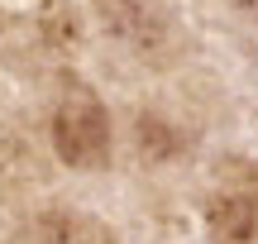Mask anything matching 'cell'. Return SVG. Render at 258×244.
Wrapping results in <instances>:
<instances>
[{"instance_id":"6da1fadb","label":"cell","mask_w":258,"mask_h":244,"mask_svg":"<svg viewBox=\"0 0 258 244\" xmlns=\"http://www.w3.org/2000/svg\"><path fill=\"white\" fill-rule=\"evenodd\" d=\"M48 139H53L57 163H67L72 172H101L110 163V115H105L101 96L72 82L53 105Z\"/></svg>"},{"instance_id":"7a4b0ae2","label":"cell","mask_w":258,"mask_h":244,"mask_svg":"<svg viewBox=\"0 0 258 244\" xmlns=\"http://www.w3.org/2000/svg\"><path fill=\"white\" fill-rule=\"evenodd\" d=\"M201 211L211 244H258V163L225 153L211 172Z\"/></svg>"},{"instance_id":"3957f363","label":"cell","mask_w":258,"mask_h":244,"mask_svg":"<svg viewBox=\"0 0 258 244\" xmlns=\"http://www.w3.org/2000/svg\"><path fill=\"white\" fill-rule=\"evenodd\" d=\"M101 19L129 53H139L153 67L182 53V29H177L167 0H101Z\"/></svg>"},{"instance_id":"277c9868","label":"cell","mask_w":258,"mask_h":244,"mask_svg":"<svg viewBox=\"0 0 258 244\" xmlns=\"http://www.w3.org/2000/svg\"><path fill=\"white\" fill-rule=\"evenodd\" d=\"M15 244H120L110 225L77 206H43L24 220Z\"/></svg>"},{"instance_id":"5b68a950","label":"cell","mask_w":258,"mask_h":244,"mask_svg":"<svg viewBox=\"0 0 258 244\" xmlns=\"http://www.w3.org/2000/svg\"><path fill=\"white\" fill-rule=\"evenodd\" d=\"M134 149L148 168H167V163L186 158V130L167 120L163 110H134Z\"/></svg>"},{"instance_id":"8992f818","label":"cell","mask_w":258,"mask_h":244,"mask_svg":"<svg viewBox=\"0 0 258 244\" xmlns=\"http://www.w3.org/2000/svg\"><path fill=\"white\" fill-rule=\"evenodd\" d=\"M43 34H48V43H53V48L77 43V10L62 5V0H53V5L43 10Z\"/></svg>"},{"instance_id":"52a82bcc","label":"cell","mask_w":258,"mask_h":244,"mask_svg":"<svg viewBox=\"0 0 258 244\" xmlns=\"http://www.w3.org/2000/svg\"><path fill=\"white\" fill-rule=\"evenodd\" d=\"M230 10H239V15H249V19H258V0H225Z\"/></svg>"}]
</instances>
